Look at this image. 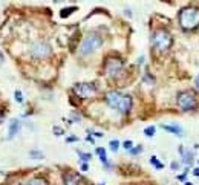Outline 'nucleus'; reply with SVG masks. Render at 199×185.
Listing matches in <instances>:
<instances>
[{"label": "nucleus", "mask_w": 199, "mask_h": 185, "mask_svg": "<svg viewBox=\"0 0 199 185\" xmlns=\"http://www.w3.org/2000/svg\"><path fill=\"white\" fill-rule=\"evenodd\" d=\"M19 130H20V121L19 119H13L11 124H9V136H8V139H13L19 133Z\"/></svg>", "instance_id": "11"}, {"label": "nucleus", "mask_w": 199, "mask_h": 185, "mask_svg": "<svg viewBox=\"0 0 199 185\" xmlns=\"http://www.w3.org/2000/svg\"><path fill=\"white\" fill-rule=\"evenodd\" d=\"M161 127H162L164 130H167V132L173 133L175 136H184V133H182V129H181L179 126H173V124H162Z\"/></svg>", "instance_id": "10"}, {"label": "nucleus", "mask_w": 199, "mask_h": 185, "mask_svg": "<svg viewBox=\"0 0 199 185\" xmlns=\"http://www.w3.org/2000/svg\"><path fill=\"white\" fill-rule=\"evenodd\" d=\"M179 25L184 29H194L199 26V9L185 8L179 12Z\"/></svg>", "instance_id": "2"}, {"label": "nucleus", "mask_w": 199, "mask_h": 185, "mask_svg": "<svg viewBox=\"0 0 199 185\" xmlns=\"http://www.w3.org/2000/svg\"><path fill=\"white\" fill-rule=\"evenodd\" d=\"M172 168H175V170H176V168H178V162H173V164H172Z\"/></svg>", "instance_id": "28"}, {"label": "nucleus", "mask_w": 199, "mask_h": 185, "mask_svg": "<svg viewBox=\"0 0 199 185\" xmlns=\"http://www.w3.org/2000/svg\"><path fill=\"white\" fill-rule=\"evenodd\" d=\"M193 174H194V176H199V168H194V170H193Z\"/></svg>", "instance_id": "27"}, {"label": "nucleus", "mask_w": 199, "mask_h": 185, "mask_svg": "<svg viewBox=\"0 0 199 185\" xmlns=\"http://www.w3.org/2000/svg\"><path fill=\"white\" fill-rule=\"evenodd\" d=\"M155 132H156L155 126H150V127H146V129H144V135H146L147 138H152V136H155Z\"/></svg>", "instance_id": "14"}, {"label": "nucleus", "mask_w": 199, "mask_h": 185, "mask_svg": "<svg viewBox=\"0 0 199 185\" xmlns=\"http://www.w3.org/2000/svg\"><path fill=\"white\" fill-rule=\"evenodd\" d=\"M123 147H124L126 150H132V147H133V142H132V141H124Z\"/></svg>", "instance_id": "23"}, {"label": "nucleus", "mask_w": 199, "mask_h": 185, "mask_svg": "<svg viewBox=\"0 0 199 185\" xmlns=\"http://www.w3.org/2000/svg\"><path fill=\"white\" fill-rule=\"evenodd\" d=\"M179 151L182 153V162L185 164V165H190L191 164V161H193V156H191V151H184V148L182 147H179Z\"/></svg>", "instance_id": "12"}, {"label": "nucleus", "mask_w": 199, "mask_h": 185, "mask_svg": "<svg viewBox=\"0 0 199 185\" xmlns=\"http://www.w3.org/2000/svg\"><path fill=\"white\" fill-rule=\"evenodd\" d=\"M196 87H197V89H199V76H197V78H196Z\"/></svg>", "instance_id": "29"}, {"label": "nucleus", "mask_w": 199, "mask_h": 185, "mask_svg": "<svg viewBox=\"0 0 199 185\" xmlns=\"http://www.w3.org/2000/svg\"><path fill=\"white\" fill-rule=\"evenodd\" d=\"M66 141H67V142H75V141H78V139H77L75 136H71V138H67Z\"/></svg>", "instance_id": "25"}, {"label": "nucleus", "mask_w": 199, "mask_h": 185, "mask_svg": "<svg viewBox=\"0 0 199 185\" xmlns=\"http://www.w3.org/2000/svg\"><path fill=\"white\" fill-rule=\"evenodd\" d=\"M123 69H124V66H123V61L120 58H109L106 61V64H104V70H106L107 76H110V78L121 76Z\"/></svg>", "instance_id": "5"}, {"label": "nucleus", "mask_w": 199, "mask_h": 185, "mask_svg": "<svg viewBox=\"0 0 199 185\" xmlns=\"http://www.w3.org/2000/svg\"><path fill=\"white\" fill-rule=\"evenodd\" d=\"M152 44L153 48H156L158 51H167L172 46V35L167 31H155L152 35Z\"/></svg>", "instance_id": "3"}, {"label": "nucleus", "mask_w": 199, "mask_h": 185, "mask_svg": "<svg viewBox=\"0 0 199 185\" xmlns=\"http://www.w3.org/2000/svg\"><path fill=\"white\" fill-rule=\"evenodd\" d=\"M80 182H81V177L78 174H74V173L64 174V185H78Z\"/></svg>", "instance_id": "9"}, {"label": "nucleus", "mask_w": 199, "mask_h": 185, "mask_svg": "<svg viewBox=\"0 0 199 185\" xmlns=\"http://www.w3.org/2000/svg\"><path fill=\"white\" fill-rule=\"evenodd\" d=\"M101 44H103L101 37L96 35V34H90V35H87V37L83 40L81 48H80V52H81L83 55H87V54H90V52L96 51V49H98L100 46H101Z\"/></svg>", "instance_id": "4"}, {"label": "nucleus", "mask_w": 199, "mask_h": 185, "mask_svg": "<svg viewBox=\"0 0 199 185\" xmlns=\"http://www.w3.org/2000/svg\"><path fill=\"white\" fill-rule=\"evenodd\" d=\"M2 121H3V113L0 112V123H2Z\"/></svg>", "instance_id": "30"}, {"label": "nucleus", "mask_w": 199, "mask_h": 185, "mask_svg": "<svg viewBox=\"0 0 199 185\" xmlns=\"http://www.w3.org/2000/svg\"><path fill=\"white\" fill-rule=\"evenodd\" d=\"M52 132H54L55 136H61V135H63V129H61V127H57V126L52 129Z\"/></svg>", "instance_id": "22"}, {"label": "nucleus", "mask_w": 199, "mask_h": 185, "mask_svg": "<svg viewBox=\"0 0 199 185\" xmlns=\"http://www.w3.org/2000/svg\"><path fill=\"white\" fill-rule=\"evenodd\" d=\"M29 156L34 158V159H43V158H45V155H43L42 151H38V150H31V151H29Z\"/></svg>", "instance_id": "15"}, {"label": "nucleus", "mask_w": 199, "mask_h": 185, "mask_svg": "<svg viewBox=\"0 0 199 185\" xmlns=\"http://www.w3.org/2000/svg\"><path fill=\"white\" fill-rule=\"evenodd\" d=\"M141 151H143V147H141V145H139V147H136V148H132V150H130V153H132V155H138V153H141Z\"/></svg>", "instance_id": "24"}, {"label": "nucleus", "mask_w": 199, "mask_h": 185, "mask_svg": "<svg viewBox=\"0 0 199 185\" xmlns=\"http://www.w3.org/2000/svg\"><path fill=\"white\" fill-rule=\"evenodd\" d=\"M78 155H80L81 161H84V162L90 161V158H92V155H90V153H83V151H78Z\"/></svg>", "instance_id": "19"}, {"label": "nucleus", "mask_w": 199, "mask_h": 185, "mask_svg": "<svg viewBox=\"0 0 199 185\" xmlns=\"http://www.w3.org/2000/svg\"><path fill=\"white\" fill-rule=\"evenodd\" d=\"M150 164H153V165H155L156 168H159V170L164 167V165H162V164H161V162L156 159V156H152V158H150Z\"/></svg>", "instance_id": "17"}, {"label": "nucleus", "mask_w": 199, "mask_h": 185, "mask_svg": "<svg viewBox=\"0 0 199 185\" xmlns=\"http://www.w3.org/2000/svg\"><path fill=\"white\" fill-rule=\"evenodd\" d=\"M81 170H83V171H87V164H83V165H81Z\"/></svg>", "instance_id": "26"}, {"label": "nucleus", "mask_w": 199, "mask_h": 185, "mask_svg": "<svg viewBox=\"0 0 199 185\" xmlns=\"http://www.w3.org/2000/svg\"><path fill=\"white\" fill-rule=\"evenodd\" d=\"M96 153L100 155V159H101V162H103L104 165L109 167V164H107V156H106V150L101 148V147H98V148H96Z\"/></svg>", "instance_id": "13"}, {"label": "nucleus", "mask_w": 199, "mask_h": 185, "mask_svg": "<svg viewBox=\"0 0 199 185\" xmlns=\"http://www.w3.org/2000/svg\"><path fill=\"white\" fill-rule=\"evenodd\" d=\"M51 52H52L51 46H49L48 43H45V41H37V43H34V44L31 46V55H32L34 58H38V60L49 57Z\"/></svg>", "instance_id": "7"}, {"label": "nucleus", "mask_w": 199, "mask_h": 185, "mask_svg": "<svg viewBox=\"0 0 199 185\" xmlns=\"http://www.w3.org/2000/svg\"><path fill=\"white\" fill-rule=\"evenodd\" d=\"M28 185H48V182L45 179H32V180H29Z\"/></svg>", "instance_id": "16"}, {"label": "nucleus", "mask_w": 199, "mask_h": 185, "mask_svg": "<svg viewBox=\"0 0 199 185\" xmlns=\"http://www.w3.org/2000/svg\"><path fill=\"white\" fill-rule=\"evenodd\" d=\"M75 9H77V8H66V9H63V12H61L60 16H61V17L64 19V17H67V16H71V14H72V12H74Z\"/></svg>", "instance_id": "18"}, {"label": "nucleus", "mask_w": 199, "mask_h": 185, "mask_svg": "<svg viewBox=\"0 0 199 185\" xmlns=\"http://www.w3.org/2000/svg\"><path fill=\"white\" fill-rule=\"evenodd\" d=\"M14 95H16V101H17V103H23V94H22L20 90H16Z\"/></svg>", "instance_id": "21"}, {"label": "nucleus", "mask_w": 199, "mask_h": 185, "mask_svg": "<svg viewBox=\"0 0 199 185\" xmlns=\"http://www.w3.org/2000/svg\"><path fill=\"white\" fill-rule=\"evenodd\" d=\"M74 92L80 98H90L96 94V87L93 84H89V83H81V84H75Z\"/></svg>", "instance_id": "8"}, {"label": "nucleus", "mask_w": 199, "mask_h": 185, "mask_svg": "<svg viewBox=\"0 0 199 185\" xmlns=\"http://www.w3.org/2000/svg\"><path fill=\"white\" fill-rule=\"evenodd\" d=\"M109 145H110V150H112V151H117V150L120 148V142H118L117 139L110 141V144H109Z\"/></svg>", "instance_id": "20"}, {"label": "nucleus", "mask_w": 199, "mask_h": 185, "mask_svg": "<svg viewBox=\"0 0 199 185\" xmlns=\"http://www.w3.org/2000/svg\"><path fill=\"white\" fill-rule=\"evenodd\" d=\"M106 103L112 109H115L121 113H127L132 107V98L129 95H124L121 92H115V90L109 92L106 95Z\"/></svg>", "instance_id": "1"}, {"label": "nucleus", "mask_w": 199, "mask_h": 185, "mask_svg": "<svg viewBox=\"0 0 199 185\" xmlns=\"http://www.w3.org/2000/svg\"><path fill=\"white\" fill-rule=\"evenodd\" d=\"M178 104L182 110H193L196 107V95L190 90L181 92L178 95Z\"/></svg>", "instance_id": "6"}]
</instances>
